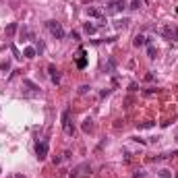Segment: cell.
<instances>
[{"mask_svg": "<svg viewBox=\"0 0 178 178\" xmlns=\"http://www.w3.org/2000/svg\"><path fill=\"white\" fill-rule=\"evenodd\" d=\"M62 131H64V135H69V137L75 135V124H72V120H71V112L69 110L62 112Z\"/></svg>", "mask_w": 178, "mask_h": 178, "instance_id": "cell-1", "label": "cell"}, {"mask_svg": "<svg viewBox=\"0 0 178 178\" xmlns=\"http://www.w3.org/2000/svg\"><path fill=\"white\" fill-rule=\"evenodd\" d=\"M124 8V0H110L106 4V15H116Z\"/></svg>", "mask_w": 178, "mask_h": 178, "instance_id": "cell-2", "label": "cell"}, {"mask_svg": "<svg viewBox=\"0 0 178 178\" xmlns=\"http://www.w3.org/2000/svg\"><path fill=\"white\" fill-rule=\"evenodd\" d=\"M46 25H48V29H50V33L56 37V39H62V37H64V29L60 27V23H56V21H48Z\"/></svg>", "mask_w": 178, "mask_h": 178, "instance_id": "cell-3", "label": "cell"}, {"mask_svg": "<svg viewBox=\"0 0 178 178\" xmlns=\"http://www.w3.org/2000/svg\"><path fill=\"white\" fill-rule=\"evenodd\" d=\"M157 33H162V35H166V37H170V39H172V35L176 37L178 39V29H174V27H172V25H160V27H157Z\"/></svg>", "mask_w": 178, "mask_h": 178, "instance_id": "cell-4", "label": "cell"}, {"mask_svg": "<svg viewBox=\"0 0 178 178\" xmlns=\"http://www.w3.org/2000/svg\"><path fill=\"white\" fill-rule=\"evenodd\" d=\"M35 155H37V160H46V155H48V141H37L35 143Z\"/></svg>", "mask_w": 178, "mask_h": 178, "instance_id": "cell-5", "label": "cell"}, {"mask_svg": "<svg viewBox=\"0 0 178 178\" xmlns=\"http://www.w3.org/2000/svg\"><path fill=\"white\" fill-rule=\"evenodd\" d=\"M23 87L27 89V93H31V95H37V93H39V87H37L35 83H31L29 79H23Z\"/></svg>", "mask_w": 178, "mask_h": 178, "instance_id": "cell-6", "label": "cell"}, {"mask_svg": "<svg viewBox=\"0 0 178 178\" xmlns=\"http://www.w3.org/2000/svg\"><path fill=\"white\" fill-rule=\"evenodd\" d=\"M87 170H89V164L85 162V164H81V166H77V168H75V170H72L71 178H81V176H83V174H85V172H87Z\"/></svg>", "mask_w": 178, "mask_h": 178, "instance_id": "cell-7", "label": "cell"}, {"mask_svg": "<svg viewBox=\"0 0 178 178\" xmlns=\"http://www.w3.org/2000/svg\"><path fill=\"white\" fill-rule=\"evenodd\" d=\"M48 72H50V79H52V83L58 85V83H60V75H58V71H56V66H54V64H50V66H48Z\"/></svg>", "mask_w": 178, "mask_h": 178, "instance_id": "cell-8", "label": "cell"}, {"mask_svg": "<svg viewBox=\"0 0 178 178\" xmlns=\"http://www.w3.org/2000/svg\"><path fill=\"white\" fill-rule=\"evenodd\" d=\"M87 15H89V17H93V19H104V12L99 11V8H93V6H89V8H87Z\"/></svg>", "mask_w": 178, "mask_h": 178, "instance_id": "cell-9", "label": "cell"}, {"mask_svg": "<svg viewBox=\"0 0 178 178\" xmlns=\"http://www.w3.org/2000/svg\"><path fill=\"white\" fill-rule=\"evenodd\" d=\"M145 44H147V37L145 35H141V33L135 35V39H133V46L135 48H141V46H145Z\"/></svg>", "mask_w": 178, "mask_h": 178, "instance_id": "cell-10", "label": "cell"}, {"mask_svg": "<svg viewBox=\"0 0 178 178\" xmlns=\"http://www.w3.org/2000/svg\"><path fill=\"white\" fill-rule=\"evenodd\" d=\"M77 66H79V69H85V66H87V60H85V50H83V48L79 50V58H77Z\"/></svg>", "mask_w": 178, "mask_h": 178, "instance_id": "cell-11", "label": "cell"}, {"mask_svg": "<svg viewBox=\"0 0 178 178\" xmlns=\"http://www.w3.org/2000/svg\"><path fill=\"white\" fill-rule=\"evenodd\" d=\"M35 54H37V50L33 46H27L23 50V56H25V58H35Z\"/></svg>", "mask_w": 178, "mask_h": 178, "instance_id": "cell-12", "label": "cell"}, {"mask_svg": "<svg viewBox=\"0 0 178 178\" xmlns=\"http://www.w3.org/2000/svg\"><path fill=\"white\" fill-rule=\"evenodd\" d=\"M17 29H19V25H17V23H8V25H6V29H4V33L11 37V35L17 33Z\"/></svg>", "mask_w": 178, "mask_h": 178, "instance_id": "cell-13", "label": "cell"}, {"mask_svg": "<svg viewBox=\"0 0 178 178\" xmlns=\"http://www.w3.org/2000/svg\"><path fill=\"white\" fill-rule=\"evenodd\" d=\"M83 131L85 133H91V131H93V120H91V118H87L83 122Z\"/></svg>", "mask_w": 178, "mask_h": 178, "instance_id": "cell-14", "label": "cell"}, {"mask_svg": "<svg viewBox=\"0 0 178 178\" xmlns=\"http://www.w3.org/2000/svg\"><path fill=\"white\" fill-rule=\"evenodd\" d=\"M129 23H131L129 19H120V21L114 23V27H116V29H124V27H129Z\"/></svg>", "mask_w": 178, "mask_h": 178, "instance_id": "cell-15", "label": "cell"}, {"mask_svg": "<svg viewBox=\"0 0 178 178\" xmlns=\"http://www.w3.org/2000/svg\"><path fill=\"white\" fill-rule=\"evenodd\" d=\"M85 33H95V31H97V27H95L93 23H85Z\"/></svg>", "mask_w": 178, "mask_h": 178, "instance_id": "cell-16", "label": "cell"}, {"mask_svg": "<svg viewBox=\"0 0 178 178\" xmlns=\"http://www.w3.org/2000/svg\"><path fill=\"white\" fill-rule=\"evenodd\" d=\"M141 6H143V0H133V2H131V6H129V8H133V11H139Z\"/></svg>", "mask_w": 178, "mask_h": 178, "instance_id": "cell-17", "label": "cell"}, {"mask_svg": "<svg viewBox=\"0 0 178 178\" xmlns=\"http://www.w3.org/2000/svg\"><path fill=\"white\" fill-rule=\"evenodd\" d=\"M114 66H116V62L110 58V60H108V64H106V71H108V72H112V71H114Z\"/></svg>", "mask_w": 178, "mask_h": 178, "instance_id": "cell-18", "label": "cell"}, {"mask_svg": "<svg viewBox=\"0 0 178 178\" xmlns=\"http://www.w3.org/2000/svg\"><path fill=\"white\" fill-rule=\"evenodd\" d=\"M147 54H149V58H155V48L151 44H147Z\"/></svg>", "mask_w": 178, "mask_h": 178, "instance_id": "cell-19", "label": "cell"}, {"mask_svg": "<svg viewBox=\"0 0 178 178\" xmlns=\"http://www.w3.org/2000/svg\"><path fill=\"white\" fill-rule=\"evenodd\" d=\"M160 178H172V172L170 170H160Z\"/></svg>", "mask_w": 178, "mask_h": 178, "instance_id": "cell-20", "label": "cell"}, {"mask_svg": "<svg viewBox=\"0 0 178 178\" xmlns=\"http://www.w3.org/2000/svg\"><path fill=\"white\" fill-rule=\"evenodd\" d=\"M8 69H11V62H8V60L0 62V71H8Z\"/></svg>", "mask_w": 178, "mask_h": 178, "instance_id": "cell-21", "label": "cell"}, {"mask_svg": "<svg viewBox=\"0 0 178 178\" xmlns=\"http://www.w3.org/2000/svg\"><path fill=\"white\" fill-rule=\"evenodd\" d=\"M157 93V89H153V87H151V89H145V91H143V95H155Z\"/></svg>", "mask_w": 178, "mask_h": 178, "instance_id": "cell-22", "label": "cell"}, {"mask_svg": "<svg viewBox=\"0 0 178 178\" xmlns=\"http://www.w3.org/2000/svg\"><path fill=\"white\" fill-rule=\"evenodd\" d=\"M145 176H147L145 170H137V172H135V178H145Z\"/></svg>", "mask_w": 178, "mask_h": 178, "instance_id": "cell-23", "label": "cell"}, {"mask_svg": "<svg viewBox=\"0 0 178 178\" xmlns=\"http://www.w3.org/2000/svg\"><path fill=\"white\" fill-rule=\"evenodd\" d=\"M155 122H143V124H139V129H151Z\"/></svg>", "mask_w": 178, "mask_h": 178, "instance_id": "cell-24", "label": "cell"}, {"mask_svg": "<svg viewBox=\"0 0 178 178\" xmlns=\"http://www.w3.org/2000/svg\"><path fill=\"white\" fill-rule=\"evenodd\" d=\"M89 89H91V87H89V85H83V87H79V93L83 95V93H87V91H89Z\"/></svg>", "mask_w": 178, "mask_h": 178, "instance_id": "cell-25", "label": "cell"}, {"mask_svg": "<svg viewBox=\"0 0 178 178\" xmlns=\"http://www.w3.org/2000/svg\"><path fill=\"white\" fill-rule=\"evenodd\" d=\"M172 157H178V151H174V153H172Z\"/></svg>", "mask_w": 178, "mask_h": 178, "instance_id": "cell-26", "label": "cell"}, {"mask_svg": "<svg viewBox=\"0 0 178 178\" xmlns=\"http://www.w3.org/2000/svg\"><path fill=\"white\" fill-rule=\"evenodd\" d=\"M176 143H178V135H176Z\"/></svg>", "mask_w": 178, "mask_h": 178, "instance_id": "cell-27", "label": "cell"}, {"mask_svg": "<svg viewBox=\"0 0 178 178\" xmlns=\"http://www.w3.org/2000/svg\"><path fill=\"white\" fill-rule=\"evenodd\" d=\"M176 12H178V8H176Z\"/></svg>", "mask_w": 178, "mask_h": 178, "instance_id": "cell-28", "label": "cell"}, {"mask_svg": "<svg viewBox=\"0 0 178 178\" xmlns=\"http://www.w3.org/2000/svg\"><path fill=\"white\" fill-rule=\"evenodd\" d=\"M0 172H2V170H0Z\"/></svg>", "mask_w": 178, "mask_h": 178, "instance_id": "cell-29", "label": "cell"}, {"mask_svg": "<svg viewBox=\"0 0 178 178\" xmlns=\"http://www.w3.org/2000/svg\"><path fill=\"white\" fill-rule=\"evenodd\" d=\"M19 178H21V176H19Z\"/></svg>", "mask_w": 178, "mask_h": 178, "instance_id": "cell-30", "label": "cell"}]
</instances>
